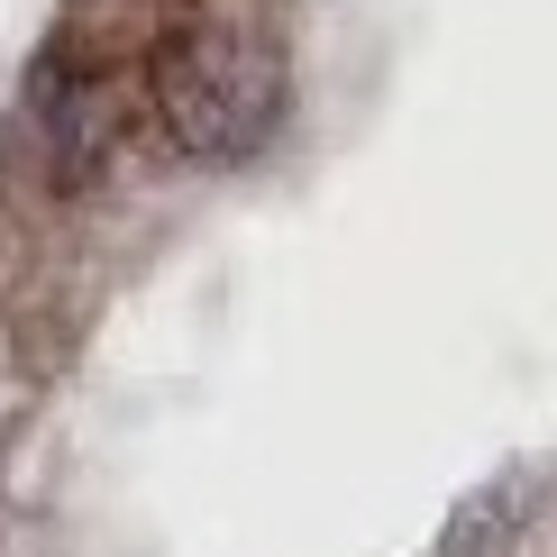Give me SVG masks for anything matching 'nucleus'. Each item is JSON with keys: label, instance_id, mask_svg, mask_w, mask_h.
Here are the masks:
<instances>
[{"label": "nucleus", "instance_id": "obj_1", "mask_svg": "<svg viewBox=\"0 0 557 557\" xmlns=\"http://www.w3.org/2000/svg\"><path fill=\"white\" fill-rule=\"evenodd\" d=\"M147 91H156V128H165L174 156H193V165H247L284 128L293 74H284V46H274L265 18L211 10V18H183L156 46Z\"/></svg>", "mask_w": 557, "mask_h": 557}, {"label": "nucleus", "instance_id": "obj_2", "mask_svg": "<svg viewBox=\"0 0 557 557\" xmlns=\"http://www.w3.org/2000/svg\"><path fill=\"white\" fill-rule=\"evenodd\" d=\"M37 110H46V174H55V193H83L110 165V91L91 74H46Z\"/></svg>", "mask_w": 557, "mask_h": 557}]
</instances>
